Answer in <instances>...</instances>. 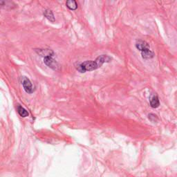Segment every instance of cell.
Segmentation results:
<instances>
[{
  "label": "cell",
  "instance_id": "obj_1",
  "mask_svg": "<svg viewBox=\"0 0 177 177\" xmlns=\"http://www.w3.org/2000/svg\"><path fill=\"white\" fill-rule=\"evenodd\" d=\"M111 60V57L107 55H101L96 58L95 60H89L84 62L81 64H78L76 66V69L80 73H85L86 72H92L98 69L104 63L109 62Z\"/></svg>",
  "mask_w": 177,
  "mask_h": 177
},
{
  "label": "cell",
  "instance_id": "obj_2",
  "mask_svg": "<svg viewBox=\"0 0 177 177\" xmlns=\"http://www.w3.org/2000/svg\"><path fill=\"white\" fill-rule=\"evenodd\" d=\"M44 64L49 67V68L54 71H59L60 69V66H59V63L52 57H47L44 58Z\"/></svg>",
  "mask_w": 177,
  "mask_h": 177
},
{
  "label": "cell",
  "instance_id": "obj_3",
  "mask_svg": "<svg viewBox=\"0 0 177 177\" xmlns=\"http://www.w3.org/2000/svg\"><path fill=\"white\" fill-rule=\"evenodd\" d=\"M22 84L24 91L27 93H33L35 91L34 86L27 77H22Z\"/></svg>",
  "mask_w": 177,
  "mask_h": 177
},
{
  "label": "cell",
  "instance_id": "obj_4",
  "mask_svg": "<svg viewBox=\"0 0 177 177\" xmlns=\"http://www.w3.org/2000/svg\"><path fill=\"white\" fill-rule=\"evenodd\" d=\"M35 51L38 55H40V56H42V57H52L53 55H54V53H53V51H52V50H50L48 49H35Z\"/></svg>",
  "mask_w": 177,
  "mask_h": 177
},
{
  "label": "cell",
  "instance_id": "obj_5",
  "mask_svg": "<svg viewBox=\"0 0 177 177\" xmlns=\"http://www.w3.org/2000/svg\"><path fill=\"white\" fill-rule=\"evenodd\" d=\"M136 47L138 50H139L140 51L142 52L145 51V49H149V45L148 44V43H147V42L145 41H143V40H138L136 44Z\"/></svg>",
  "mask_w": 177,
  "mask_h": 177
},
{
  "label": "cell",
  "instance_id": "obj_6",
  "mask_svg": "<svg viewBox=\"0 0 177 177\" xmlns=\"http://www.w3.org/2000/svg\"><path fill=\"white\" fill-rule=\"evenodd\" d=\"M141 55L143 59H149L153 58L154 57V53L151 50H149V49H147L141 52Z\"/></svg>",
  "mask_w": 177,
  "mask_h": 177
},
{
  "label": "cell",
  "instance_id": "obj_7",
  "mask_svg": "<svg viewBox=\"0 0 177 177\" xmlns=\"http://www.w3.org/2000/svg\"><path fill=\"white\" fill-rule=\"evenodd\" d=\"M44 16L48 20L50 21V22H54L55 21L54 15H53L52 11L50 10V9H46V10L44 11Z\"/></svg>",
  "mask_w": 177,
  "mask_h": 177
},
{
  "label": "cell",
  "instance_id": "obj_8",
  "mask_svg": "<svg viewBox=\"0 0 177 177\" xmlns=\"http://www.w3.org/2000/svg\"><path fill=\"white\" fill-rule=\"evenodd\" d=\"M66 6L72 11H76L78 8V4L74 0H68L66 2Z\"/></svg>",
  "mask_w": 177,
  "mask_h": 177
},
{
  "label": "cell",
  "instance_id": "obj_9",
  "mask_svg": "<svg viewBox=\"0 0 177 177\" xmlns=\"http://www.w3.org/2000/svg\"><path fill=\"white\" fill-rule=\"evenodd\" d=\"M150 105L152 108H157L160 105V102H159V97L157 96H153L152 98L150 101Z\"/></svg>",
  "mask_w": 177,
  "mask_h": 177
},
{
  "label": "cell",
  "instance_id": "obj_10",
  "mask_svg": "<svg viewBox=\"0 0 177 177\" xmlns=\"http://www.w3.org/2000/svg\"><path fill=\"white\" fill-rule=\"evenodd\" d=\"M17 112H18L19 115H20L21 117H23V118L27 117L28 116V115H29L28 111H26L24 107H22V106L20 105H19L18 107H17Z\"/></svg>",
  "mask_w": 177,
  "mask_h": 177
},
{
  "label": "cell",
  "instance_id": "obj_11",
  "mask_svg": "<svg viewBox=\"0 0 177 177\" xmlns=\"http://www.w3.org/2000/svg\"><path fill=\"white\" fill-rule=\"evenodd\" d=\"M13 4V2L8 1H0V8H12V5Z\"/></svg>",
  "mask_w": 177,
  "mask_h": 177
}]
</instances>
